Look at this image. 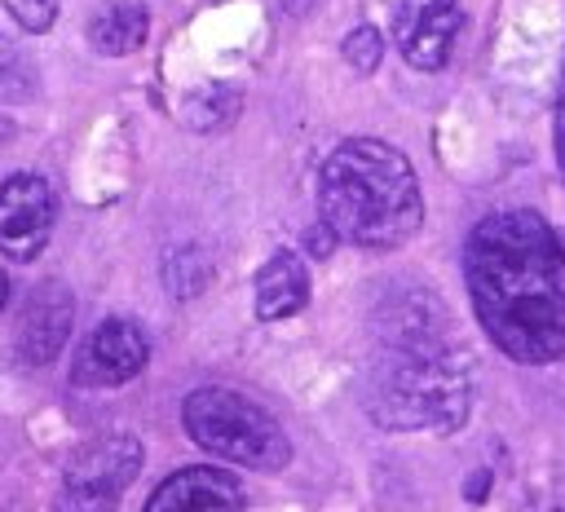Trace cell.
Wrapping results in <instances>:
<instances>
[{
	"mask_svg": "<svg viewBox=\"0 0 565 512\" xmlns=\"http://www.w3.org/2000/svg\"><path fill=\"white\" fill-rule=\"evenodd\" d=\"M322 225L358 247H397L424 221V194L411 159L380 137L340 141L318 172Z\"/></svg>",
	"mask_w": 565,
	"mask_h": 512,
	"instance_id": "7a4b0ae2",
	"label": "cell"
},
{
	"mask_svg": "<svg viewBox=\"0 0 565 512\" xmlns=\"http://www.w3.org/2000/svg\"><path fill=\"white\" fill-rule=\"evenodd\" d=\"M181 424L194 446L238 468L274 472L291 459V441L278 419L234 388H194L181 402Z\"/></svg>",
	"mask_w": 565,
	"mask_h": 512,
	"instance_id": "277c9868",
	"label": "cell"
},
{
	"mask_svg": "<svg viewBox=\"0 0 565 512\" xmlns=\"http://www.w3.org/2000/svg\"><path fill=\"white\" fill-rule=\"evenodd\" d=\"M243 503H247V494H243L238 477L194 463V468L168 472L141 512H243Z\"/></svg>",
	"mask_w": 565,
	"mask_h": 512,
	"instance_id": "8fae6325",
	"label": "cell"
},
{
	"mask_svg": "<svg viewBox=\"0 0 565 512\" xmlns=\"http://www.w3.org/2000/svg\"><path fill=\"white\" fill-rule=\"evenodd\" d=\"M234 115H238V93H234L230 84H203V88H194V93L185 97V106H181V119H185V128H194V132L230 128Z\"/></svg>",
	"mask_w": 565,
	"mask_h": 512,
	"instance_id": "9a60e30c",
	"label": "cell"
},
{
	"mask_svg": "<svg viewBox=\"0 0 565 512\" xmlns=\"http://www.w3.org/2000/svg\"><path fill=\"white\" fill-rule=\"evenodd\" d=\"M463 494H468L472 503H481V499L490 494V472H472V477H468V486H463Z\"/></svg>",
	"mask_w": 565,
	"mask_h": 512,
	"instance_id": "7402d4cb",
	"label": "cell"
},
{
	"mask_svg": "<svg viewBox=\"0 0 565 512\" xmlns=\"http://www.w3.org/2000/svg\"><path fill=\"white\" fill-rule=\"evenodd\" d=\"M71 322H75V296L66 282L49 278L35 282L18 309V327H13V349L26 366H49L66 340H71Z\"/></svg>",
	"mask_w": 565,
	"mask_h": 512,
	"instance_id": "ba28073f",
	"label": "cell"
},
{
	"mask_svg": "<svg viewBox=\"0 0 565 512\" xmlns=\"http://www.w3.org/2000/svg\"><path fill=\"white\" fill-rule=\"evenodd\" d=\"M159 274H163V287H168L172 300H194L212 282V260H207V252L199 243H177V247L163 252V269Z\"/></svg>",
	"mask_w": 565,
	"mask_h": 512,
	"instance_id": "5bb4252c",
	"label": "cell"
},
{
	"mask_svg": "<svg viewBox=\"0 0 565 512\" xmlns=\"http://www.w3.org/2000/svg\"><path fill=\"white\" fill-rule=\"evenodd\" d=\"M305 243H309V252H313V256H327V252L335 247V234H331L327 225H313V230L305 234Z\"/></svg>",
	"mask_w": 565,
	"mask_h": 512,
	"instance_id": "ffe728a7",
	"label": "cell"
},
{
	"mask_svg": "<svg viewBox=\"0 0 565 512\" xmlns=\"http://www.w3.org/2000/svg\"><path fill=\"white\" fill-rule=\"evenodd\" d=\"M4 300H9V278H4V269H0V309H4Z\"/></svg>",
	"mask_w": 565,
	"mask_h": 512,
	"instance_id": "cb8c5ba5",
	"label": "cell"
},
{
	"mask_svg": "<svg viewBox=\"0 0 565 512\" xmlns=\"http://www.w3.org/2000/svg\"><path fill=\"white\" fill-rule=\"evenodd\" d=\"M115 508H119V499L79 490V486H57V499H53V512H115Z\"/></svg>",
	"mask_w": 565,
	"mask_h": 512,
	"instance_id": "d6986e66",
	"label": "cell"
},
{
	"mask_svg": "<svg viewBox=\"0 0 565 512\" xmlns=\"http://www.w3.org/2000/svg\"><path fill=\"white\" fill-rule=\"evenodd\" d=\"M57 199L53 185L35 172H13L0 181V256L35 260L53 234Z\"/></svg>",
	"mask_w": 565,
	"mask_h": 512,
	"instance_id": "5b68a950",
	"label": "cell"
},
{
	"mask_svg": "<svg viewBox=\"0 0 565 512\" xmlns=\"http://www.w3.org/2000/svg\"><path fill=\"white\" fill-rule=\"evenodd\" d=\"M459 26V0H402L393 18V40L415 71H441L450 62Z\"/></svg>",
	"mask_w": 565,
	"mask_h": 512,
	"instance_id": "9c48e42d",
	"label": "cell"
},
{
	"mask_svg": "<svg viewBox=\"0 0 565 512\" xmlns=\"http://www.w3.org/2000/svg\"><path fill=\"white\" fill-rule=\"evenodd\" d=\"M556 159L565 172V75H561V97H556Z\"/></svg>",
	"mask_w": 565,
	"mask_h": 512,
	"instance_id": "44dd1931",
	"label": "cell"
},
{
	"mask_svg": "<svg viewBox=\"0 0 565 512\" xmlns=\"http://www.w3.org/2000/svg\"><path fill=\"white\" fill-rule=\"evenodd\" d=\"M146 362H150L146 331L128 318H106L84 335L75 366H71V380L84 388H115V384L137 380L146 371Z\"/></svg>",
	"mask_w": 565,
	"mask_h": 512,
	"instance_id": "8992f818",
	"label": "cell"
},
{
	"mask_svg": "<svg viewBox=\"0 0 565 512\" xmlns=\"http://www.w3.org/2000/svg\"><path fill=\"white\" fill-rule=\"evenodd\" d=\"M305 300H309V265L291 247H278L256 274V318L260 322L291 318L305 309Z\"/></svg>",
	"mask_w": 565,
	"mask_h": 512,
	"instance_id": "7c38bea8",
	"label": "cell"
},
{
	"mask_svg": "<svg viewBox=\"0 0 565 512\" xmlns=\"http://www.w3.org/2000/svg\"><path fill=\"white\" fill-rule=\"evenodd\" d=\"M371 331L384 349H428L450 340L441 300L419 282H393L371 309Z\"/></svg>",
	"mask_w": 565,
	"mask_h": 512,
	"instance_id": "52a82bcc",
	"label": "cell"
},
{
	"mask_svg": "<svg viewBox=\"0 0 565 512\" xmlns=\"http://www.w3.org/2000/svg\"><path fill=\"white\" fill-rule=\"evenodd\" d=\"M340 53H344V62H349L353 71L371 75V71L380 66V57H384V35H380L375 26H353V31L344 35Z\"/></svg>",
	"mask_w": 565,
	"mask_h": 512,
	"instance_id": "e0dca14e",
	"label": "cell"
},
{
	"mask_svg": "<svg viewBox=\"0 0 565 512\" xmlns=\"http://www.w3.org/2000/svg\"><path fill=\"white\" fill-rule=\"evenodd\" d=\"M141 463H146V450H141V441L132 433L93 437L66 459L62 486H79V490H97V494L119 499L132 486V477L141 472Z\"/></svg>",
	"mask_w": 565,
	"mask_h": 512,
	"instance_id": "30bf717a",
	"label": "cell"
},
{
	"mask_svg": "<svg viewBox=\"0 0 565 512\" xmlns=\"http://www.w3.org/2000/svg\"><path fill=\"white\" fill-rule=\"evenodd\" d=\"M146 31H150V13L132 0H110L106 9L93 13L88 22V44L106 57H128L146 44Z\"/></svg>",
	"mask_w": 565,
	"mask_h": 512,
	"instance_id": "4fadbf2b",
	"label": "cell"
},
{
	"mask_svg": "<svg viewBox=\"0 0 565 512\" xmlns=\"http://www.w3.org/2000/svg\"><path fill=\"white\" fill-rule=\"evenodd\" d=\"M463 278L477 322L508 358L543 366L565 353V247L539 212L508 207L477 221Z\"/></svg>",
	"mask_w": 565,
	"mask_h": 512,
	"instance_id": "6da1fadb",
	"label": "cell"
},
{
	"mask_svg": "<svg viewBox=\"0 0 565 512\" xmlns=\"http://www.w3.org/2000/svg\"><path fill=\"white\" fill-rule=\"evenodd\" d=\"M278 4H282V9L291 13V18H305V13H309V9L318 4V0H278Z\"/></svg>",
	"mask_w": 565,
	"mask_h": 512,
	"instance_id": "603a6c76",
	"label": "cell"
},
{
	"mask_svg": "<svg viewBox=\"0 0 565 512\" xmlns=\"http://www.w3.org/2000/svg\"><path fill=\"white\" fill-rule=\"evenodd\" d=\"M4 9L22 31H35V35L49 31L57 18V0H4Z\"/></svg>",
	"mask_w": 565,
	"mask_h": 512,
	"instance_id": "ac0fdd59",
	"label": "cell"
},
{
	"mask_svg": "<svg viewBox=\"0 0 565 512\" xmlns=\"http://www.w3.org/2000/svg\"><path fill=\"white\" fill-rule=\"evenodd\" d=\"M35 88H40V75L31 57L9 35H0V102H31Z\"/></svg>",
	"mask_w": 565,
	"mask_h": 512,
	"instance_id": "2e32d148",
	"label": "cell"
},
{
	"mask_svg": "<svg viewBox=\"0 0 565 512\" xmlns=\"http://www.w3.org/2000/svg\"><path fill=\"white\" fill-rule=\"evenodd\" d=\"M366 415L393 433H455L472 406V371L463 349H384L362 380Z\"/></svg>",
	"mask_w": 565,
	"mask_h": 512,
	"instance_id": "3957f363",
	"label": "cell"
}]
</instances>
